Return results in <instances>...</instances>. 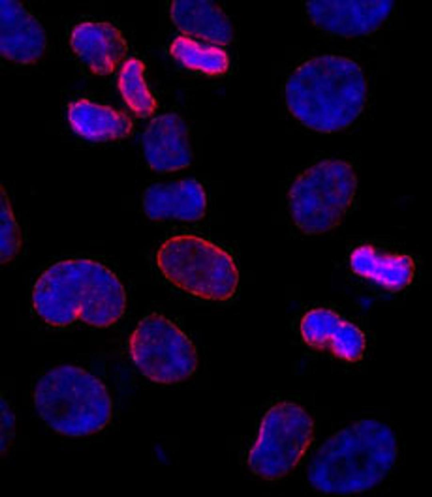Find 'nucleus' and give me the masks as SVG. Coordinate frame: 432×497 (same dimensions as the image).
Wrapping results in <instances>:
<instances>
[{
    "label": "nucleus",
    "mask_w": 432,
    "mask_h": 497,
    "mask_svg": "<svg viewBox=\"0 0 432 497\" xmlns=\"http://www.w3.org/2000/svg\"><path fill=\"white\" fill-rule=\"evenodd\" d=\"M68 118L76 133L93 141L123 138L133 128L132 120L125 113L86 99L69 104Z\"/></svg>",
    "instance_id": "nucleus-14"
},
{
    "label": "nucleus",
    "mask_w": 432,
    "mask_h": 497,
    "mask_svg": "<svg viewBox=\"0 0 432 497\" xmlns=\"http://www.w3.org/2000/svg\"><path fill=\"white\" fill-rule=\"evenodd\" d=\"M34 402L42 420L68 436L97 432L111 417V401L104 386L75 366H61L42 377L35 389Z\"/></svg>",
    "instance_id": "nucleus-3"
},
{
    "label": "nucleus",
    "mask_w": 432,
    "mask_h": 497,
    "mask_svg": "<svg viewBox=\"0 0 432 497\" xmlns=\"http://www.w3.org/2000/svg\"><path fill=\"white\" fill-rule=\"evenodd\" d=\"M394 434L380 421H358L330 438L319 456V483L324 491H364L387 475L396 456Z\"/></svg>",
    "instance_id": "nucleus-2"
},
{
    "label": "nucleus",
    "mask_w": 432,
    "mask_h": 497,
    "mask_svg": "<svg viewBox=\"0 0 432 497\" xmlns=\"http://www.w3.org/2000/svg\"><path fill=\"white\" fill-rule=\"evenodd\" d=\"M341 320L339 316L331 310L324 308L311 310L303 316L301 321L303 339L309 346L324 349L328 347Z\"/></svg>",
    "instance_id": "nucleus-17"
},
{
    "label": "nucleus",
    "mask_w": 432,
    "mask_h": 497,
    "mask_svg": "<svg viewBox=\"0 0 432 497\" xmlns=\"http://www.w3.org/2000/svg\"><path fill=\"white\" fill-rule=\"evenodd\" d=\"M364 344L361 331L351 323L341 320L328 347L335 356L349 361H355L362 356Z\"/></svg>",
    "instance_id": "nucleus-18"
},
{
    "label": "nucleus",
    "mask_w": 432,
    "mask_h": 497,
    "mask_svg": "<svg viewBox=\"0 0 432 497\" xmlns=\"http://www.w3.org/2000/svg\"><path fill=\"white\" fill-rule=\"evenodd\" d=\"M187 126L175 114L153 118L142 135L146 161L150 167L158 172H173L187 167L191 151Z\"/></svg>",
    "instance_id": "nucleus-9"
},
{
    "label": "nucleus",
    "mask_w": 432,
    "mask_h": 497,
    "mask_svg": "<svg viewBox=\"0 0 432 497\" xmlns=\"http://www.w3.org/2000/svg\"><path fill=\"white\" fill-rule=\"evenodd\" d=\"M172 56L187 67L210 75L225 73L229 61L226 53L216 47H204L191 38L180 36L170 47Z\"/></svg>",
    "instance_id": "nucleus-15"
},
{
    "label": "nucleus",
    "mask_w": 432,
    "mask_h": 497,
    "mask_svg": "<svg viewBox=\"0 0 432 497\" xmlns=\"http://www.w3.org/2000/svg\"><path fill=\"white\" fill-rule=\"evenodd\" d=\"M357 185L352 166L345 161L325 160L308 168L289 193L295 224L307 235L326 230L333 215H340L349 205Z\"/></svg>",
    "instance_id": "nucleus-6"
},
{
    "label": "nucleus",
    "mask_w": 432,
    "mask_h": 497,
    "mask_svg": "<svg viewBox=\"0 0 432 497\" xmlns=\"http://www.w3.org/2000/svg\"><path fill=\"white\" fill-rule=\"evenodd\" d=\"M73 51L97 75L112 73L127 51L121 32L110 23L86 22L76 25L70 39Z\"/></svg>",
    "instance_id": "nucleus-12"
},
{
    "label": "nucleus",
    "mask_w": 432,
    "mask_h": 497,
    "mask_svg": "<svg viewBox=\"0 0 432 497\" xmlns=\"http://www.w3.org/2000/svg\"><path fill=\"white\" fill-rule=\"evenodd\" d=\"M54 304L67 325L80 319L97 327L116 322L123 315L125 290L117 276L89 260L67 261L56 282Z\"/></svg>",
    "instance_id": "nucleus-5"
},
{
    "label": "nucleus",
    "mask_w": 432,
    "mask_h": 497,
    "mask_svg": "<svg viewBox=\"0 0 432 497\" xmlns=\"http://www.w3.org/2000/svg\"><path fill=\"white\" fill-rule=\"evenodd\" d=\"M45 32L19 1H0V51L7 59L24 64L36 61L46 48Z\"/></svg>",
    "instance_id": "nucleus-10"
},
{
    "label": "nucleus",
    "mask_w": 432,
    "mask_h": 497,
    "mask_svg": "<svg viewBox=\"0 0 432 497\" xmlns=\"http://www.w3.org/2000/svg\"><path fill=\"white\" fill-rule=\"evenodd\" d=\"M173 23L183 34L224 46L232 38L227 17L217 4L209 0H173L170 9Z\"/></svg>",
    "instance_id": "nucleus-13"
},
{
    "label": "nucleus",
    "mask_w": 432,
    "mask_h": 497,
    "mask_svg": "<svg viewBox=\"0 0 432 497\" xmlns=\"http://www.w3.org/2000/svg\"><path fill=\"white\" fill-rule=\"evenodd\" d=\"M391 0H310L307 12L318 27L344 36L366 35L387 17Z\"/></svg>",
    "instance_id": "nucleus-8"
},
{
    "label": "nucleus",
    "mask_w": 432,
    "mask_h": 497,
    "mask_svg": "<svg viewBox=\"0 0 432 497\" xmlns=\"http://www.w3.org/2000/svg\"><path fill=\"white\" fill-rule=\"evenodd\" d=\"M156 263L169 281L200 298L225 301L236 291L239 274L231 255L198 236L168 238L157 251Z\"/></svg>",
    "instance_id": "nucleus-4"
},
{
    "label": "nucleus",
    "mask_w": 432,
    "mask_h": 497,
    "mask_svg": "<svg viewBox=\"0 0 432 497\" xmlns=\"http://www.w3.org/2000/svg\"><path fill=\"white\" fill-rule=\"evenodd\" d=\"M142 203L145 214L151 219L192 222L204 216L206 198L202 185L188 179L149 186Z\"/></svg>",
    "instance_id": "nucleus-11"
},
{
    "label": "nucleus",
    "mask_w": 432,
    "mask_h": 497,
    "mask_svg": "<svg viewBox=\"0 0 432 497\" xmlns=\"http://www.w3.org/2000/svg\"><path fill=\"white\" fill-rule=\"evenodd\" d=\"M366 85L359 66L342 57H315L288 79L285 96L291 113L307 127L331 133L348 127L362 112Z\"/></svg>",
    "instance_id": "nucleus-1"
},
{
    "label": "nucleus",
    "mask_w": 432,
    "mask_h": 497,
    "mask_svg": "<svg viewBox=\"0 0 432 497\" xmlns=\"http://www.w3.org/2000/svg\"><path fill=\"white\" fill-rule=\"evenodd\" d=\"M129 348L140 372L157 383L182 381L198 364L192 341L172 321L156 313L139 321L129 338Z\"/></svg>",
    "instance_id": "nucleus-7"
},
{
    "label": "nucleus",
    "mask_w": 432,
    "mask_h": 497,
    "mask_svg": "<svg viewBox=\"0 0 432 497\" xmlns=\"http://www.w3.org/2000/svg\"><path fill=\"white\" fill-rule=\"evenodd\" d=\"M145 66L136 58L123 64L118 79V87L124 101L138 117L146 118L157 108L156 100L148 90L143 77Z\"/></svg>",
    "instance_id": "nucleus-16"
}]
</instances>
